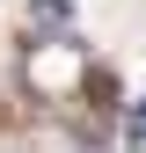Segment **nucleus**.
Instances as JSON below:
<instances>
[{"label": "nucleus", "instance_id": "f257e3e1", "mask_svg": "<svg viewBox=\"0 0 146 153\" xmlns=\"http://www.w3.org/2000/svg\"><path fill=\"white\" fill-rule=\"evenodd\" d=\"M132 124H146V102H139V109H132Z\"/></svg>", "mask_w": 146, "mask_h": 153}]
</instances>
